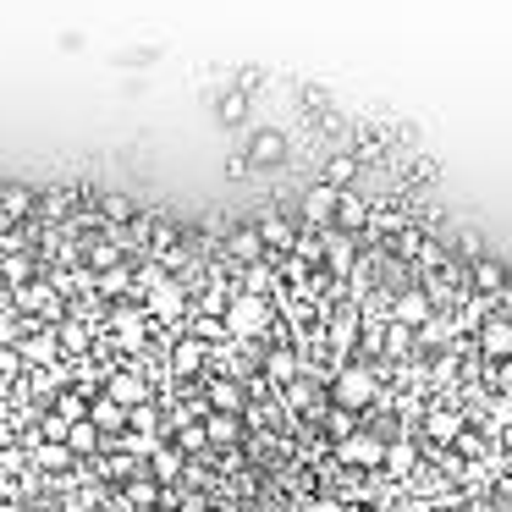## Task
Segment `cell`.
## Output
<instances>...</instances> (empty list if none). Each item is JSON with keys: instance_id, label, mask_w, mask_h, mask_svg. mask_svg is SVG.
<instances>
[{"instance_id": "22", "label": "cell", "mask_w": 512, "mask_h": 512, "mask_svg": "<svg viewBox=\"0 0 512 512\" xmlns=\"http://www.w3.org/2000/svg\"><path fill=\"white\" fill-rule=\"evenodd\" d=\"M265 369H270V380H281V386H292V380L303 375V358L292 353L287 342H276V347H270V353H265Z\"/></svg>"}, {"instance_id": "6", "label": "cell", "mask_w": 512, "mask_h": 512, "mask_svg": "<svg viewBox=\"0 0 512 512\" xmlns=\"http://www.w3.org/2000/svg\"><path fill=\"white\" fill-rule=\"evenodd\" d=\"M215 358V347H204L199 336H171V375L177 380H188V375H204V364Z\"/></svg>"}, {"instance_id": "16", "label": "cell", "mask_w": 512, "mask_h": 512, "mask_svg": "<svg viewBox=\"0 0 512 512\" xmlns=\"http://www.w3.org/2000/svg\"><path fill=\"white\" fill-rule=\"evenodd\" d=\"M287 160V133L281 127H259L248 138V166H281Z\"/></svg>"}, {"instance_id": "3", "label": "cell", "mask_w": 512, "mask_h": 512, "mask_svg": "<svg viewBox=\"0 0 512 512\" xmlns=\"http://www.w3.org/2000/svg\"><path fill=\"white\" fill-rule=\"evenodd\" d=\"M105 397H111L116 408H127V413L144 408V402H149V375H144V369H133V364H116L111 375H105Z\"/></svg>"}, {"instance_id": "15", "label": "cell", "mask_w": 512, "mask_h": 512, "mask_svg": "<svg viewBox=\"0 0 512 512\" xmlns=\"http://www.w3.org/2000/svg\"><path fill=\"white\" fill-rule=\"evenodd\" d=\"M94 210H100V226H133L138 221V199L133 193H116V188L94 193Z\"/></svg>"}, {"instance_id": "10", "label": "cell", "mask_w": 512, "mask_h": 512, "mask_svg": "<svg viewBox=\"0 0 512 512\" xmlns=\"http://www.w3.org/2000/svg\"><path fill=\"white\" fill-rule=\"evenodd\" d=\"M0 210L12 215V221H34V215H39V188H34V182L6 177V182H0Z\"/></svg>"}, {"instance_id": "31", "label": "cell", "mask_w": 512, "mask_h": 512, "mask_svg": "<svg viewBox=\"0 0 512 512\" xmlns=\"http://www.w3.org/2000/svg\"><path fill=\"white\" fill-rule=\"evenodd\" d=\"M446 336H452V325H446V320H441V314H430V320H424V325H419V347H441V342H446Z\"/></svg>"}, {"instance_id": "1", "label": "cell", "mask_w": 512, "mask_h": 512, "mask_svg": "<svg viewBox=\"0 0 512 512\" xmlns=\"http://www.w3.org/2000/svg\"><path fill=\"white\" fill-rule=\"evenodd\" d=\"M375 397H380V369L364 364V358H353V364H342L331 375V408L364 413V408H375Z\"/></svg>"}, {"instance_id": "29", "label": "cell", "mask_w": 512, "mask_h": 512, "mask_svg": "<svg viewBox=\"0 0 512 512\" xmlns=\"http://www.w3.org/2000/svg\"><path fill=\"white\" fill-rule=\"evenodd\" d=\"M215 111H221V122H243L248 116V89H226Z\"/></svg>"}, {"instance_id": "13", "label": "cell", "mask_w": 512, "mask_h": 512, "mask_svg": "<svg viewBox=\"0 0 512 512\" xmlns=\"http://www.w3.org/2000/svg\"><path fill=\"white\" fill-rule=\"evenodd\" d=\"M463 430H468V419L452 402H435V408L424 413V435H430V441H463Z\"/></svg>"}, {"instance_id": "28", "label": "cell", "mask_w": 512, "mask_h": 512, "mask_svg": "<svg viewBox=\"0 0 512 512\" xmlns=\"http://www.w3.org/2000/svg\"><path fill=\"white\" fill-rule=\"evenodd\" d=\"M28 336V314L17 309H0V347H17Z\"/></svg>"}, {"instance_id": "27", "label": "cell", "mask_w": 512, "mask_h": 512, "mask_svg": "<svg viewBox=\"0 0 512 512\" xmlns=\"http://www.w3.org/2000/svg\"><path fill=\"white\" fill-rule=\"evenodd\" d=\"M127 501H133L138 512H149V507L160 501V485H155L149 474H133V479H127Z\"/></svg>"}, {"instance_id": "26", "label": "cell", "mask_w": 512, "mask_h": 512, "mask_svg": "<svg viewBox=\"0 0 512 512\" xmlns=\"http://www.w3.org/2000/svg\"><path fill=\"white\" fill-rule=\"evenodd\" d=\"M353 177H358V155H347V149H336V155L331 160H325V188H336V193H342V188H353Z\"/></svg>"}, {"instance_id": "30", "label": "cell", "mask_w": 512, "mask_h": 512, "mask_svg": "<svg viewBox=\"0 0 512 512\" xmlns=\"http://www.w3.org/2000/svg\"><path fill=\"white\" fill-rule=\"evenodd\" d=\"M386 474H397V479L413 474V446H408V441H391V446H386Z\"/></svg>"}, {"instance_id": "8", "label": "cell", "mask_w": 512, "mask_h": 512, "mask_svg": "<svg viewBox=\"0 0 512 512\" xmlns=\"http://www.w3.org/2000/svg\"><path fill=\"white\" fill-rule=\"evenodd\" d=\"M369 199L364 193H353V188H342L336 193V232H347V237H364L369 232Z\"/></svg>"}, {"instance_id": "5", "label": "cell", "mask_w": 512, "mask_h": 512, "mask_svg": "<svg viewBox=\"0 0 512 512\" xmlns=\"http://www.w3.org/2000/svg\"><path fill=\"white\" fill-rule=\"evenodd\" d=\"M336 457H342L347 468H380L386 463V441H380L375 430H353L347 441H336Z\"/></svg>"}, {"instance_id": "25", "label": "cell", "mask_w": 512, "mask_h": 512, "mask_svg": "<svg viewBox=\"0 0 512 512\" xmlns=\"http://www.w3.org/2000/svg\"><path fill=\"white\" fill-rule=\"evenodd\" d=\"M39 276V254H0V281L6 287H23Z\"/></svg>"}, {"instance_id": "24", "label": "cell", "mask_w": 512, "mask_h": 512, "mask_svg": "<svg viewBox=\"0 0 512 512\" xmlns=\"http://www.w3.org/2000/svg\"><path fill=\"white\" fill-rule=\"evenodd\" d=\"M204 435L210 446H232L243 435V413H204Z\"/></svg>"}, {"instance_id": "11", "label": "cell", "mask_w": 512, "mask_h": 512, "mask_svg": "<svg viewBox=\"0 0 512 512\" xmlns=\"http://www.w3.org/2000/svg\"><path fill=\"white\" fill-rule=\"evenodd\" d=\"M204 402H210V413H243L248 391L237 386V375H210L204 380Z\"/></svg>"}, {"instance_id": "17", "label": "cell", "mask_w": 512, "mask_h": 512, "mask_svg": "<svg viewBox=\"0 0 512 512\" xmlns=\"http://www.w3.org/2000/svg\"><path fill=\"white\" fill-rule=\"evenodd\" d=\"M303 221H309L314 232H325V226L336 221V188H325V182H314V188L303 193Z\"/></svg>"}, {"instance_id": "2", "label": "cell", "mask_w": 512, "mask_h": 512, "mask_svg": "<svg viewBox=\"0 0 512 512\" xmlns=\"http://www.w3.org/2000/svg\"><path fill=\"white\" fill-rule=\"evenodd\" d=\"M226 336L232 342H254V336H265L270 325H276V309H270V298H254V292H237L232 303H226Z\"/></svg>"}, {"instance_id": "20", "label": "cell", "mask_w": 512, "mask_h": 512, "mask_svg": "<svg viewBox=\"0 0 512 512\" xmlns=\"http://www.w3.org/2000/svg\"><path fill=\"white\" fill-rule=\"evenodd\" d=\"M182 468H188V457H182L171 441H160L155 452H149V479H155V485H171V479H177Z\"/></svg>"}, {"instance_id": "32", "label": "cell", "mask_w": 512, "mask_h": 512, "mask_svg": "<svg viewBox=\"0 0 512 512\" xmlns=\"http://www.w3.org/2000/svg\"><path fill=\"white\" fill-rule=\"evenodd\" d=\"M325 430H331L336 441H347V435H353V413H347V408H325Z\"/></svg>"}, {"instance_id": "33", "label": "cell", "mask_w": 512, "mask_h": 512, "mask_svg": "<svg viewBox=\"0 0 512 512\" xmlns=\"http://www.w3.org/2000/svg\"><path fill=\"white\" fill-rule=\"evenodd\" d=\"M408 347H413V331L391 320V325H386V353H408Z\"/></svg>"}, {"instance_id": "14", "label": "cell", "mask_w": 512, "mask_h": 512, "mask_svg": "<svg viewBox=\"0 0 512 512\" xmlns=\"http://www.w3.org/2000/svg\"><path fill=\"white\" fill-rule=\"evenodd\" d=\"M435 314V303H430V292L424 287H408V292H397V303H391V320L397 325H408V331H419L424 320Z\"/></svg>"}, {"instance_id": "19", "label": "cell", "mask_w": 512, "mask_h": 512, "mask_svg": "<svg viewBox=\"0 0 512 512\" xmlns=\"http://www.w3.org/2000/svg\"><path fill=\"white\" fill-rule=\"evenodd\" d=\"M89 419H94V430H100L105 441H116V435L127 430V408H116V402L105 397V391H100V397L89 402Z\"/></svg>"}, {"instance_id": "7", "label": "cell", "mask_w": 512, "mask_h": 512, "mask_svg": "<svg viewBox=\"0 0 512 512\" xmlns=\"http://www.w3.org/2000/svg\"><path fill=\"white\" fill-rule=\"evenodd\" d=\"M254 232H259V243H265V254H287V248L298 243V226H292V215H281V210H265L254 221Z\"/></svg>"}, {"instance_id": "4", "label": "cell", "mask_w": 512, "mask_h": 512, "mask_svg": "<svg viewBox=\"0 0 512 512\" xmlns=\"http://www.w3.org/2000/svg\"><path fill=\"white\" fill-rule=\"evenodd\" d=\"M78 204H83V188H72V182L39 188V221H45V232H50V226H61V221H72Z\"/></svg>"}, {"instance_id": "21", "label": "cell", "mask_w": 512, "mask_h": 512, "mask_svg": "<svg viewBox=\"0 0 512 512\" xmlns=\"http://www.w3.org/2000/svg\"><path fill=\"white\" fill-rule=\"evenodd\" d=\"M89 391H78V386H61L56 397H50V408L45 413H56V419H67V424H78V419H89Z\"/></svg>"}, {"instance_id": "9", "label": "cell", "mask_w": 512, "mask_h": 512, "mask_svg": "<svg viewBox=\"0 0 512 512\" xmlns=\"http://www.w3.org/2000/svg\"><path fill=\"white\" fill-rule=\"evenodd\" d=\"M226 259H237V265H259V259H270L265 254V243H259V232H254V221H243V226H226Z\"/></svg>"}, {"instance_id": "23", "label": "cell", "mask_w": 512, "mask_h": 512, "mask_svg": "<svg viewBox=\"0 0 512 512\" xmlns=\"http://www.w3.org/2000/svg\"><path fill=\"white\" fill-rule=\"evenodd\" d=\"M468 276H474V292H485V298H490V292L507 287V265H501V259H490V254H479Z\"/></svg>"}, {"instance_id": "12", "label": "cell", "mask_w": 512, "mask_h": 512, "mask_svg": "<svg viewBox=\"0 0 512 512\" xmlns=\"http://www.w3.org/2000/svg\"><path fill=\"white\" fill-rule=\"evenodd\" d=\"M353 265H358V237H347V232H325V276H353Z\"/></svg>"}, {"instance_id": "34", "label": "cell", "mask_w": 512, "mask_h": 512, "mask_svg": "<svg viewBox=\"0 0 512 512\" xmlns=\"http://www.w3.org/2000/svg\"><path fill=\"white\" fill-rule=\"evenodd\" d=\"M309 512H347V501H342V496H314Z\"/></svg>"}, {"instance_id": "18", "label": "cell", "mask_w": 512, "mask_h": 512, "mask_svg": "<svg viewBox=\"0 0 512 512\" xmlns=\"http://www.w3.org/2000/svg\"><path fill=\"white\" fill-rule=\"evenodd\" d=\"M479 347H485V358H512V314H490L479 325Z\"/></svg>"}]
</instances>
